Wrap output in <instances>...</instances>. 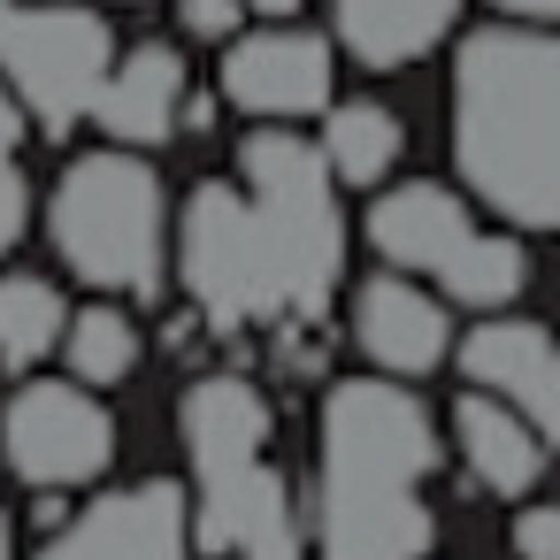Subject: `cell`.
<instances>
[{
	"mask_svg": "<svg viewBox=\"0 0 560 560\" xmlns=\"http://www.w3.org/2000/svg\"><path fill=\"white\" fill-rule=\"evenodd\" d=\"M16 139H24V108H16L9 93H0V162L16 154Z\"/></svg>",
	"mask_w": 560,
	"mask_h": 560,
	"instance_id": "24",
	"label": "cell"
},
{
	"mask_svg": "<svg viewBox=\"0 0 560 560\" xmlns=\"http://www.w3.org/2000/svg\"><path fill=\"white\" fill-rule=\"evenodd\" d=\"M369 238H376L384 261L438 277V269L476 238V223H468V208H460L453 192H438V185H399V192H384V200L369 208Z\"/></svg>",
	"mask_w": 560,
	"mask_h": 560,
	"instance_id": "13",
	"label": "cell"
},
{
	"mask_svg": "<svg viewBox=\"0 0 560 560\" xmlns=\"http://www.w3.org/2000/svg\"><path fill=\"white\" fill-rule=\"evenodd\" d=\"M62 338H70V376L78 384H116L139 361V330L116 307H85L78 323H62Z\"/></svg>",
	"mask_w": 560,
	"mask_h": 560,
	"instance_id": "20",
	"label": "cell"
},
{
	"mask_svg": "<svg viewBox=\"0 0 560 560\" xmlns=\"http://www.w3.org/2000/svg\"><path fill=\"white\" fill-rule=\"evenodd\" d=\"M438 438L415 392L353 376L323 407V560H422L430 506L415 483L430 476Z\"/></svg>",
	"mask_w": 560,
	"mask_h": 560,
	"instance_id": "1",
	"label": "cell"
},
{
	"mask_svg": "<svg viewBox=\"0 0 560 560\" xmlns=\"http://www.w3.org/2000/svg\"><path fill=\"white\" fill-rule=\"evenodd\" d=\"M238 9H261V16H292L300 0H238Z\"/></svg>",
	"mask_w": 560,
	"mask_h": 560,
	"instance_id": "26",
	"label": "cell"
},
{
	"mask_svg": "<svg viewBox=\"0 0 560 560\" xmlns=\"http://www.w3.org/2000/svg\"><path fill=\"white\" fill-rule=\"evenodd\" d=\"M62 292L47 277H0V361L9 369H32L39 353L62 346Z\"/></svg>",
	"mask_w": 560,
	"mask_h": 560,
	"instance_id": "18",
	"label": "cell"
},
{
	"mask_svg": "<svg viewBox=\"0 0 560 560\" xmlns=\"http://www.w3.org/2000/svg\"><path fill=\"white\" fill-rule=\"evenodd\" d=\"M453 430H460L468 476H476L483 491L522 499V491L537 483V468H545V438H537L522 415H506L499 399H460V407H453Z\"/></svg>",
	"mask_w": 560,
	"mask_h": 560,
	"instance_id": "16",
	"label": "cell"
},
{
	"mask_svg": "<svg viewBox=\"0 0 560 560\" xmlns=\"http://www.w3.org/2000/svg\"><path fill=\"white\" fill-rule=\"evenodd\" d=\"M499 9H514V16H529V24H545V16L560 9V0H499Z\"/></svg>",
	"mask_w": 560,
	"mask_h": 560,
	"instance_id": "25",
	"label": "cell"
},
{
	"mask_svg": "<svg viewBox=\"0 0 560 560\" xmlns=\"http://www.w3.org/2000/svg\"><path fill=\"white\" fill-rule=\"evenodd\" d=\"M0 560H9V514H0Z\"/></svg>",
	"mask_w": 560,
	"mask_h": 560,
	"instance_id": "27",
	"label": "cell"
},
{
	"mask_svg": "<svg viewBox=\"0 0 560 560\" xmlns=\"http://www.w3.org/2000/svg\"><path fill=\"white\" fill-rule=\"evenodd\" d=\"M24 215H32V192H24L16 162H0V254H9V246L24 238Z\"/></svg>",
	"mask_w": 560,
	"mask_h": 560,
	"instance_id": "22",
	"label": "cell"
},
{
	"mask_svg": "<svg viewBox=\"0 0 560 560\" xmlns=\"http://www.w3.org/2000/svg\"><path fill=\"white\" fill-rule=\"evenodd\" d=\"M552 93L560 62L552 39L529 24H491L460 47L453 70V139H460V177L514 215L522 231H545L560 215V154H552Z\"/></svg>",
	"mask_w": 560,
	"mask_h": 560,
	"instance_id": "2",
	"label": "cell"
},
{
	"mask_svg": "<svg viewBox=\"0 0 560 560\" xmlns=\"http://www.w3.org/2000/svg\"><path fill=\"white\" fill-rule=\"evenodd\" d=\"M399 147H407V131H399L392 108H376V101H346V108L330 116V139H323V170L346 177V185H376V177H392Z\"/></svg>",
	"mask_w": 560,
	"mask_h": 560,
	"instance_id": "17",
	"label": "cell"
},
{
	"mask_svg": "<svg viewBox=\"0 0 560 560\" xmlns=\"http://www.w3.org/2000/svg\"><path fill=\"white\" fill-rule=\"evenodd\" d=\"M460 369H468L483 392H499V407L522 415L537 438L560 430V353H552V338H545L537 323H483V330L460 346ZM483 392H476V399H483Z\"/></svg>",
	"mask_w": 560,
	"mask_h": 560,
	"instance_id": "11",
	"label": "cell"
},
{
	"mask_svg": "<svg viewBox=\"0 0 560 560\" xmlns=\"http://www.w3.org/2000/svg\"><path fill=\"white\" fill-rule=\"evenodd\" d=\"M0 70L16 78L39 131H70L78 116H93V101L116 70V39L93 9H24V0H0Z\"/></svg>",
	"mask_w": 560,
	"mask_h": 560,
	"instance_id": "5",
	"label": "cell"
},
{
	"mask_svg": "<svg viewBox=\"0 0 560 560\" xmlns=\"http://www.w3.org/2000/svg\"><path fill=\"white\" fill-rule=\"evenodd\" d=\"M238 170L254 177L246 208L261 223L284 315H323V300H330V284L346 269V223H338L323 154L307 139H292V131H254L238 147Z\"/></svg>",
	"mask_w": 560,
	"mask_h": 560,
	"instance_id": "3",
	"label": "cell"
},
{
	"mask_svg": "<svg viewBox=\"0 0 560 560\" xmlns=\"http://www.w3.org/2000/svg\"><path fill=\"white\" fill-rule=\"evenodd\" d=\"M522 277H529L522 246H514V238H483V231L438 269V284H445L453 300H468V307H506V300L522 292Z\"/></svg>",
	"mask_w": 560,
	"mask_h": 560,
	"instance_id": "19",
	"label": "cell"
},
{
	"mask_svg": "<svg viewBox=\"0 0 560 560\" xmlns=\"http://www.w3.org/2000/svg\"><path fill=\"white\" fill-rule=\"evenodd\" d=\"M185 284H192V300L215 330H246V323L284 315L261 223L231 185H200L192 208H185Z\"/></svg>",
	"mask_w": 560,
	"mask_h": 560,
	"instance_id": "6",
	"label": "cell"
},
{
	"mask_svg": "<svg viewBox=\"0 0 560 560\" xmlns=\"http://www.w3.org/2000/svg\"><path fill=\"white\" fill-rule=\"evenodd\" d=\"M185 537H192L185 491L154 476V483L93 499L39 560H185Z\"/></svg>",
	"mask_w": 560,
	"mask_h": 560,
	"instance_id": "9",
	"label": "cell"
},
{
	"mask_svg": "<svg viewBox=\"0 0 560 560\" xmlns=\"http://www.w3.org/2000/svg\"><path fill=\"white\" fill-rule=\"evenodd\" d=\"M9 468L39 491L62 483H93L116 453V422L101 415V399H85L78 384H24L9 399V430H0Z\"/></svg>",
	"mask_w": 560,
	"mask_h": 560,
	"instance_id": "7",
	"label": "cell"
},
{
	"mask_svg": "<svg viewBox=\"0 0 560 560\" xmlns=\"http://www.w3.org/2000/svg\"><path fill=\"white\" fill-rule=\"evenodd\" d=\"M238 24V0H185V32H200V39H223Z\"/></svg>",
	"mask_w": 560,
	"mask_h": 560,
	"instance_id": "23",
	"label": "cell"
},
{
	"mask_svg": "<svg viewBox=\"0 0 560 560\" xmlns=\"http://www.w3.org/2000/svg\"><path fill=\"white\" fill-rule=\"evenodd\" d=\"M55 246L85 284L108 292H154L162 284V185L131 154H85L70 162L55 192Z\"/></svg>",
	"mask_w": 560,
	"mask_h": 560,
	"instance_id": "4",
	"label": "cell"
},
{
	"mask_svg": "<svg viewBox=\"0 0 560 560\" xmlns=\"http://www.w3.org/2000/svg\"><path fill=\"white\" fill-rule=\"evenodd\" d=\"M453 9H460V0H338V39L369 70H407L415 55L438 47Z\"/></svg>",
	"mask_w": 560,
	"mask_h": 560,
	"instance_id": "15",
	"label": "cell"
},
{
	"mask_svg": "<svg viewBox=\"0 0 560 560\" xmlns=\"http://www.w3.org/2000/svg\"><path fill=\"white\" fill-rule=\"evenodd\" d=\"M514 545H522V560H560V514L552 506H529L514 522Z\"/></svg>",
	"mask_w": 560,
	"mask_h": 560,
	"instance_id": "21",
	"label": "cell"
},
{
	"mask_svg": "<svg viewBox=\"0 0 560 560\" xmlns=\"http://www.w3.org/2000/svg\"><path fill=\"white\" fill-rule=\"evenodd\" d=\"M223 93L246 116H307L330 101V47L315 32H254L223 55Z\"/></svg>",
	"mask_w": 560,
	"mask_h": 560,
	"instance_id": "10",
	"label": "cell"
},
{
	"mask_svg": "<svg viewBox=\"0 0 560 560\" xmlns=\"http://www.w3.org/2000/svg\"><path fill=\"white\" fill-rule=\"evenodd\" d=\"M353 330H361L369 361H384V369H399V376H422V369H438V353H445V315H438V300H430L422 284H407V277H369L361 300H353Z\"/></svg>",
	"mask_w": 560,
	"mask_h": 560,
	"instance_id": "12",
	"label": "cell"
},
{
	"mask_svg": "<svg viewBox=\"0 0 560 560\" xmlns=\"http://www.w3.org/2000/svg\"><path fill=\"white\" fill-rule=\"evenodd\" d=\"M177 101H185V62H177L170 47H131V62H116V70H108V85H101L93 116H101L116 139L154 147V139H170V131H177Z\"/></svg>",
	"mask_w": 560,
	"mask_h": 560,
	"instance_id": "14",
	"label": "cell"
},
{
	"mask_svg": "<svg viewBox=\"0 0 560 560\" xmlns=\"http://www.w3.org/2000/svg\"><path fill=\"white\" fill-rule=\"evenodd\" d=\"M200 545L238 560H307L292 483L269 468V453L200 468Z\"/></svg>",
	"mask_w": 560,
	"mask_h": 560,
	"instance_id": "8",
	"label": "cell"
}]
</instances>
